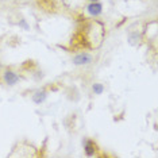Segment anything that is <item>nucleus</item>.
Masks as SVG:
<instances>
[{
  "label": "nucleus",
  "mask_w": 158,
  "mask_h": 158,
  "mask_svg": "<svg viewBox=\"0 0 158 158\" xmlns=\"http://www.w3.org/2000/svg\"><path fill=\"white\" fill-rule=\"evenodd\" d=\"M92 62V56L88 53H80L73 58V64L74 65H88Z\"/></svg>",
  "instance_id": "obj_1"
},
{
  "label": "nucleus",
  "mask_w": 158,
  "mask_h": 158,
  "mask_svg": "<svg viewBox=\"0 0 158 158\" xmlns=\"http://www.w3.org/2000/svg\"><path fill=\"white\" fill-rule=\"evenodd\" d=\"M102 11H103V6L100 4V3H98V2H92L91 4L88 6V12L91 14L92 16L100 15V14H102Z\"/></svg>",
  "instance_id": "obj_2"
},
{
  "label": "nucleus",
  "mask_w": 158,
  "mask_h": 158,
  "mask_svg": "<svg viewBox=\"0 0 158 158\" xmlns=\"http://www.w3.org/2000/svg\"><path fill=\"white\" fill-rule=\"evenodd\" d=\"M4 80L8 85H14L19 81V76H18L16 73H14V72H11V70H7L4 73Z\"/></svg>",
  "instance_id": "obj_3"
},
{
  "label": "nucleus",
  "mask_w": 158,
  "mask_h": 158,
  "mask_svg": "<svg viewBox=\"0 0 158 158\" xmlns=\"http://www.w3.org/2000/svg\"><path fill=\"white\" fill-rule=\"evenodd\" d=\"M95 153H96V143L91 141V139L85 141V154L88 157H92V156H95Z\"/></svg>",
  "instance_id": "obj_4"
},
{
  "label": "nucleus",
  "mask_w": 158,
  "mask_h": 158,
  "mask_svg": "<svg viewBox=\"0 0 158 158\" xmlns=\"http://www.w3.org/2000/svg\"><path fill=\"white\" fill-rule=\"evenodd\" d=\"M45 99H46V91H38V92L33 96V102H34L35 104L44 103Z\"/></svg>",
  "instance_id": "obj_5"
},
{
  "label": "nucleus",
  "mask_w": 158,
  "mask_h": 158,
  "mask_svg": "<svg viewBox=\"0 0 158 158\" xmlns=\"http://www.w3.org/2000/svg\"><path fill=\"white\" fill-rule=\"evenodd\" d=\"M93 92H95V95H102L104 92L103 84H93Z\"/></svg>",
  "instance_id": "obj_6"
},
{
  "label": "nucleus",
  "mask_w": 158,
  "mask_h": 158,
  "mask_svg": "<svg viewBox=\"0 0 158 158\" xmlns=\"http://www.w3.org/2000/svg\"><path fill=\"white\" fill-rule=\"evenodd\" d=\"M91 2H98V0H91Z\"/></svg>",
  "instance_id": "obj_7"
}]
</instances>
